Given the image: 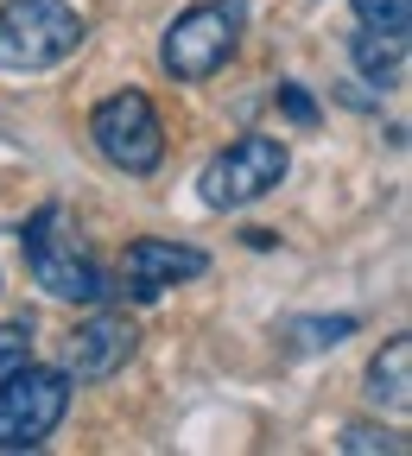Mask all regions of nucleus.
<instances>
[{
	"label": "nucleus",
	"mask_w": 412,
	"mask_h": 456,
	"mask_svg": "<svg viewBox=\"0 0 412 456\" xmlns=\"http://www.w3.org/2000/svg\"><path fill=\"white\" fill-rule=\"evenodd\" d=\"M70 412V374L64 368H13L0 380V450H38Z\"/></svg>",
	"instance_id": "423d86ee"
},
{
	"label": "nucleus",
	"mask_w": 412,
	"mask_h": 456,
	"mask_svg": "<svg viewBox=\"0 0 412 456\" xmlns=\"http://www.w3.org/2000/svg\"><path fill=\"white\" fill-rule=\"evenodd\" d=\"M336 444H342L349 456H375V450H381V456H406V450H412L406 431H387V425H349Z\"/></svg>",
	"instance_id": "f8f14e48"
},
{
	"label": "nucleus",
	"mask_w": 412,
	"mask_h": 456,
	"mask_svg": "<svg viewBox=\"0 0 412 456\" xmlns=\"http://www.w3.org/2000/svg\"><path fill=\"white\" fill-rule=\"evenodd\" d=\"M279 108L292 114V121H299V127H317V102L299 89V83H279Z\"/></svg>",
	"instance_id": "2eb2a0df"
},
{
	"label": "nucleus",
	"mask_w": 412,
	"mask_h": 456,
	"mask_svg": "<svg viewBox=\"0 0 412 456\" xmlns=\"http://www.w3.org/2000/svg\"><path fill=\"white\" fill-rule=\"evenodd\" d=\"M89 140L114 171H128V178H152L165 165V121H159L146 89H114L108 102H95Z\"/></svg>",
	"instance_id": "20e7f679"
},
{
	"label": "nucleus",
	"mask_w": 412,
	"mask_h": 456,
	"mask_svg": "<svg viewBox=\"0 0 412 456\" xmlns=\"http://www.w3.org/2000/svg\"><path fill=\"white\" fill-rule=\"evenodd\" d=\"M20 254H26V273L45 285L51 298L64 305H108L114 298V279L95 266V254L77 241V222L64 203H38L20 228Z\"/></svg>",
	"instance_id": "f257e3e1"
},
{
	"label": "nucleus",
	"mask_w": 412,
	"mask_h": 456,
	"mask_svg": "<svg viewBox=\"0 0 412 456\" xmlns=\"http://www.w3.org/2000/svg\"><path fill=\"white\" fill-rule=\"evenodd\" d=\"M368 399L387 406V412L412 406V336H393L387 349L368 362Z\"/></svg>",
	"instance_id": "9d476101"
},
{
	"label": "nucleus",
	"mask_w": 412,
	"mask_h": 456,
	"mask_svg": "<svg viewBox=\"0 0 412 456\" xmlns=\"http://www.w3.org/2000/svg\"><path fill=\"white\" fill-rule=\"evenodd\" d=\"M26 362H32V323L13 317V323H0V380L13 368H26Z\"/></svg>",
	"instance_id": "4468645a"
},
{
	"label": "nucleus",
	"mask_w": 412,
	"mask_h": 456,
	"mask_svg": "<svg viewBox=\"0 0 412 456\" xmlns=\"http://www.w3.org/2000/svg\"><path fill=\"white\" fill-rule=\"evenodd\" d=\"M285 146L273 140V134H242L235 146H222L203 171H197V197L210 203V209H248V203H260V197H273L279 191V178H285Z\"/></svg>",
	"instance_id": "39448f33"
},
{
	"label": "nucleus",
	"mask_w": 412,
	"mask_h": 456,
	"mask_svg": "<svg viewBox=\"0 0 412 456\" xmlns=\"http://www.w3.org/2000/svg\"><path fill=\"white\" fill-rule=\"evenodd\" d=\"M89 38L70 0H7L0 7V70H51Z\"/></svg>",
	"instance_id": "7ed1b4c3"
},
{
	"label": "nucleus",
	"mask_w": 412,
	"mask_h": 456,
	"mask_svg": "<svg viewBox=\"0 0 412 456\" xmlns=\"http://www.w3.org/2000/svg\"><path fill=\"white\" fill-rule=\"evenodd\" d=\"M362 26H387V32H412V0H349Z\"/></svg>",
	"instance_id": "ddd939ff"
},
{
	"label": "nucleus",
	"mask_w": 412,
	"mask_h": 456,
	"mask_svg": "<svg viewBox=\"0 0 412 456\" xmlns=\"http://www.w3.org/2000/svg\"><path fill=\"white\" fill-rule=\"evenodd\" d=\"M121 273H128L134 305H152L165 285H178V279H203V273H210V254H203V248H191V241H159V235H140V241H128Z\"/></svg>",
	"instance_id": "6e6552de"
},
{
	"label": "nucleus",
	"mask_w": 412,
	"mask_h": 456,
	"mask_svg": "<svg viewBox=\"0 0 412 456\" xmlns=\"http://www.w3.org/2000/svg\"><path fill=\"white\" fill-rule=\"evenodd\" d=\"M140 349V323L128 311H108V305H89V317L64 336V368L70 380H114Z\"/></svg>",
	"instance_id": "0eeeda50"
},
{
	"label": "nucleus",
	"mask_w": 412,
	"mask_h": 456,
	"mask_svg": "<svg viewBox=\"0 0 412 456\" xmlns=\"http://www.w3.org/2000/svg\"><path fill=\"white\" fill-rule=\"evenodd\" d=\"M248 32V0H197L159 38V64L171 83H210Z\"/></svg>",
	"instance_id": "f03ea898"
},
{
	"label": "nucleus",
	"mask_w": 412,
	"mask_h": 456,
	"mask_svg": "<svg viewBox=\"0 0 412 456\" xmlns=\"http://www.w3.org/2000/svg\"><path fill=\"white\" fill-rule=\"evenodd\" d=\"M349 64H356L362 83H375V89H400L406 64H412V32H387V26L349 32Z\"/></svg>",
	"instance_id": "1a4fd4ad"
},
{
	"label": "nucleus",
	"mask_w": 412,
	"mask_h": 456,
	"mask_svg": "<svg viewBox=\"0 0 412 456\" xmlns=\"http://www.w3.org/2000/svg\"><path fill=\"white\" fill-rule=\"evenodd\" d=\"M356 330H362L356 317H292L285 323V342L299 355H311V349H336V342H349Z\"/></svg>",
	"instance_id": "9b49d317"
}]
</instances>
